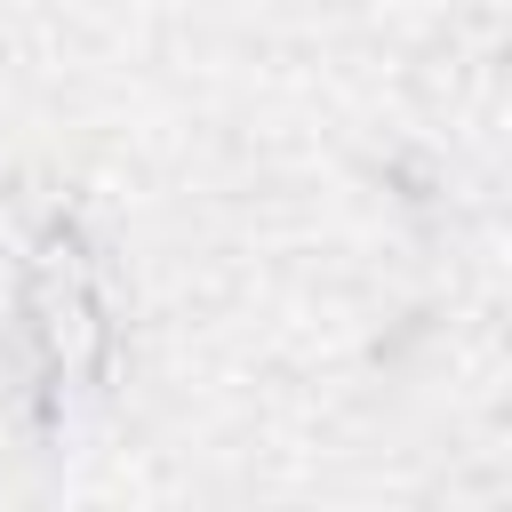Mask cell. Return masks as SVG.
Wrapping results in <instances>:
<instances>
[{
    "mask_svg": "<svg viewBox=\"0 0 512 512\" xmlns=\"http://www.w3.org/2000/svg\"><path fill=\"white\" fill-rule=\"evenodd\" d=\"M24 320H32V344L56 376H88L112 344V320H104V288H96V264L80 256L72 232H48L32 272H24Z\"/></svg>",
    "mask_w": 512,
    "mask_h": 512,
    "instance_id": "obj_1",
    "label": "cell"
}]
</instances>
